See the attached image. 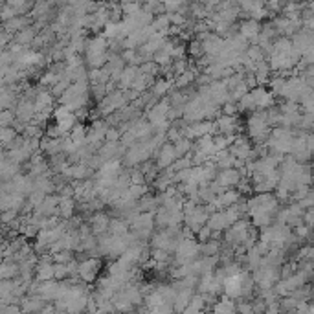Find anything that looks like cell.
I'll use <instances>...</instances> for the list:
<instances>
[{"instance_id": "27", "label": "cell", "mask_w": 314, "mask_h": 314, "mask_svg": "<svg viewBox=\"0 0 314 314\" xmlns=\"http://www.w3.org/2000/svg\"><path fill=\"white\" fill-rule=\"evenodd\" d=\"M294 202H298V204L302 206L303 210H309V208H314V195H313V191L309 193V195H305L303 199L294 200Z\"/></svg>"}, {"instance_id": "28", "label": "cell", "mask_w": 314, "mask_h": 314, "mask_svg": "<svg viewBox=\"0 0 314 314\" xmlns=\"http://www.w3.org/2000/svg\"><path fill=\"white\" fill-rule=\"evenodd\" d=\"M302 221H303V224H305V226L313 228V223H314V208H309V210H305V212H303Z\"/></svg>"}, {"instance_id": "23", "label": "cell", "mask_w": 314, "mask_h": 314, "mask_svg": "<svg viewBox=\"0 0 314 314\" xmlns=\"http://www.w3.org/2000/svg\"><path fill=\"white\" fill-rule=\"evenodd\" d=\"M90 96L94 97V101H101L103 97L107 96V90H105V85H92V89H90Z\"/></svg>"}, {"instance_id": "21", "label": "cell", "mask_w": 314, "mask_h": 314, "mask_svg": "<svg viewBox=\"0 0 314 314\" xmlns=\"http://www.w3.org/2000/svg\"><path fill=\"white\" fill-rule=\"evenodd\" d=\"M15 122V112L11 109H0V127L13 125Z\"/></svg>"}, {"instance_id": "18", "label": "cell", "mask_w": 314, "mask_h": 314, "mask_svg": "<svg viewBox=\"0 0 314 314\" xmlns=\"http://www.w3.org/2000/svg\"><path fill=\"white\" fill-rule=\"evenodd\" d=\"M173 147H175V153H177V158H179V156H184V154L191 153L193 140H189L186 136H180L179 140L173 141Z\"/></svg>"}, {"instance_id": "6", "label": "cell", "mask_w": 314, "mask_h": 314, "mask_svg": "<svg viewBox=\"0 0 314 314\" xmlns=\"http://www.w3.org/2000/svg\"><path fill=\"white\" fill-rule=\"evenodd\" d=\"M13 112H15V120H19V122L22 123H30L33 118H35V114H37L35 103H33L32 97H22V99H19Z\"/></svg>"}, {"instance_id": "22", "label": "cell", "mask_w": 314, "mask_h": 314, "mask_svg": "<svg viewBox=\"0 0 314 314\" xmlns=\"http://www.w3.org/2000/svg\"><path fill=\"white\" fill-rule=\"evenodd\" d=\"M68 277V269H66V263H53V279L57 281H63Z\"/></svg>"}, {"instance_id": "2", "label": "cell", "mask_w": 314, "mask_h": 314, "mask_svg": "<svg viewBox=\"0 0 314 314\" xmlns=\"http://www.w3.org/2000/svg\"><path fill=\"white\" fill-rule=\"evenodd\" d=\"M79 261V270H77V277L85 281L87 285L96 281L97 274H99V270H101V261H99V257H94V256H85L81 259H77Z\"/></svg>"}, {"instance_id": "14", "label": "cell", "mask_w": 314, "mask_h": 314, "mask_svg": "<svg viewBox=\"0 0 314 314\" xmlns=\"http://www.w3.org/2000/svg\"><path fill=\"white\" fill-rule=\"evenodd\" d=\"M158 197H153L151 193H145V195H141L140 199L136 200V208L140 210V212H153L154 213V210L158 208Z\"/></svg>"}, {"instance_id": "9", "label": "cell", "mask_w": 314, "mask_h": 314, "mask_svg": "<svg viewBox=\"0 0 314 314\" xmlns=\"http://www.w3.org/2000/svg\"><path fill=\"white\" fill-rule=\"evenodd\" d=\"M243 179L235 167H226V169H219L215 175V182L221 184L223 187H235L239 184V180Z\"/></svg>"}, {"instance_id": "4", "label": "cell", "mask_w": 314, "mask_h": 314, "mask_svg": "<svg viewBox=\"0 0 314 314\" xmlns=\"http://www.w3.org/2000/svg\"><path fill=\"white\" fill-rule=\"evenodd\" d=\"M153 156H154V164H156V167H158V171L169 167L175 160H177V153H175L173 143H171V141H167V140L162 143L160 147H158V151H156Z\"/></svg>"}, {"instance_id": "25", "label": "cell", "mask_w": 314, "mask_h": 314, "mask_svg": "<svg viewBox=\"0 0 314 314\" xmlns=\"http://www.w3.org/2000/svg\"><path fill=\"white\" fill-rule=\"evenodd\" d=\"M122 133L118 131V127H107L105 131V141H120Z\"/></svg>"}, {"instance_id": "1", "label": "cell", "mask_w": 314, "mask_h": 314, "mask_svg": "<svg viewBox=\"0 0 314 314\" xmlns=\"http://www.w3.org/2000/svg\"><path fill=\"white\" fill-rule=\"evenodd\" d=\"M270 129L272 127L267 120L265 110H254L250 118L246 120V133H248V138L252 140V143H265Z\"/></svg>"}, {"instance_id": "26", "label": "cell", "mask_w": 314, "mask_h": 314, "mask_svg": "<svg viewBox=\"0 0 314 314\" xmlns=\"http://www.w3.org/2000/svg\"><path fill=\"white\" fill-rule=\"evenodd\" d=\"M33 35H35V33H33L32 30H22V32H19L17 43H19V45H28V43L33 41Z\"/></svg>"}, {"instance_id": "11", "label": "cell", "mask_w": 314, "mask_h": 314, "mask_svg": "<svg viewBox=\"0 0 314 314\" xmlns=\"http://www.w3.org/2000/svg\"><path fill=\"white\" fill-rule=\"evenodd\" d=\"M173 87L175 85H173V79H171V77H166V79L160 77V79H154L149 90H151L154 96L160 99V97H166L167 94H169V90L173 89Z\"/></svg>"}, {"instance_id": "19", "label": "cell", "mask_w": 314, "mask_h": 314, "mask_svg": "<svg viewBox=\"0 0 314 314\" xmlns=\"http://www.w3.org/2000/svg\"><path fill=\"white\" fill-rule=\"evenodd\" d=\"M151 259H154L156 263H173V252L162 250V248H151L149 250Z\"/></svg>"}, {"instance_id": "10", "label": "cell", "mask_w": 314, "mask_h": 314, "mask_svg": "<svg viewBox=\"0 0 314 314\" xmlns=\"http://www.w3.org/2000/svg\"><path fill=\"white\" fill-rule=\"evenodd\" d=\"M77 202L74 197H59V206H57V215L61 219H70L76 215Z\"/></svg>"}, {"instance_id": "16", "label": "cell", "mask_w": 314, "mask_h": 314, "mask_svg": "<svg viewBox=\"0 0 314 314\" xmlns=\"http://www.w3.org/2000/svg\"><path fill=\"white\" fill-rule=\"evenodd\" d=\"M200 311H206V303H204L202 294L195 290L191 296V300H189V303H187L186 309H184V313H200Z\"/></svg>"}, {"instance_id": "13", "label": "cell", "mask_w": 314, "mask_h": 314, "mask_svg": "<svg viewBox=\"0 0 314 314\" xmlns=\"http://www.w3.org/2000/svg\"><path fill=\"white\" fill-rule=\"evenodd\" d=\"M223 248V243H221V239H208L204 243H199V254L200 256H217L219 252Z\"/></svg>"}, {"instance_id": "5", "label": "cell", "mask_w": 314, "mask_h": 314, "mask_svg": "<svg viewBox=\"0 0 314 314\" xmlns=\"http://www.w3.org/2000/svg\"><path fill=\"white\" fill-rule=\"evenodd\" d=\"M252 147H254V143H252V140H248V136L237 135L235 140H233V143L228 147V151H230L237 160H252Z\"/></svg>"}, {"instance_id": "15", "label": "cell", "mask_w": 314, "mask_h": 314, "mask_svg": "<svg viewBox=\"0 0 314 314\" xmlns=\"http://www.w3.org/2000/svg\"><path fill=\"white\" fill-rule=\"evenodd\" d=\"M68 138H70L76 145H85V141H87V125H83V122H77L76 125L70 129Z\"/></svg>"}, {"instance_id": "3", "label": "cell", "mask_w": 314, "mask_h": 314, "mask_svg": "<svg viewBox=\"0 0 314 314\" xmlns=\"http://www.w3.org/2000/svg\"><path fill=\"white\" fill-rule=\"evenodd\" d=\"M213 122H215V131L219 135H239V131H241V123H239L237 116L219 114Z\"/></svg>"}, {"instance_id": "8", "label": "cell", "mask_w": 314, "mask_h": 314, "mask_svg": "<svg viewBox=\"0 0 314 314\" xmlns=\"http://www.w3.org/2000/svg\"><path fill=\"white\" fill-rule=\"evenodd\" d=\"M109 221H110L109 213L101 212V210L94 212L89 219H87V223L90 224L94 235H101V233H105V231H109Z\"/></svg>"}, {"instance_id": "7", "label": "cell", "mask_w": 314, "mask_h": 314, "mask_svg": "<svg viewBox=\"0 0 314 314\" xmlns=\"http://www.w3.org/2000/svg\"><path fill=\"white\" fill-rule=\"evenodd\" d=\"M125 147L120 141H103L101 145L96 149V154L103 162L107 160H120V156H123Z\"/></svg>"}, {"instance_id": "12", "label": "cell", "mask_w": 314, "mask_h": 314, "mask_svg": "<svg viewBox=\"0 0 314 314\" xmlns=\"http://www.w3.org/2000/svg\"><path fill=\"white\" fill-rule=\"evenodd\" d=\"M210 309L213 313H235V300L224 294L223 298H217Z\"/></svg>"}, {"instance_id": "17", "label": "cell", "mask_w": 314, "mask_h": 314, "mask_svg": "<svg viewBox=\"0 0 314 314\" xmlns=\"http://www.w3.org/2000/svg\"><path fill=\"white\" fill-rule=\"evenodd\" d=\"M129 231V223L122 217H112L109 221V233L112 235H123Z\"/></svg>"}, {"instance_id": "20", "label": "cell", "mask_w": 314, "mask_h": 314, "mask_svg": "<svg viewBox=\"0 0 314 314\" xmlns=\"http://www.w3.org/2000/svg\"><path fill=\"white\" fill-rule=\"evenodd\" d=\"M17 136H19V133H17L11 125H7V127H0V147H7V145L17 138Z\"/></svg>"}, {"instance_id": "24", "label": "cell", "mask_w": 314, "mask_h": 314, "mask_svg": "<svg viewBox=\"0 0 314 314\" xmlns=\"http://www.w3.org/2000/svg\"><path fill=\"white\" fill-rule=\"evenodd\" d=\"M189 53H191V57L199 59L204 55V50H202V43L200 41H193L191 45H189Z\"/></svg>"}]
</instances>
